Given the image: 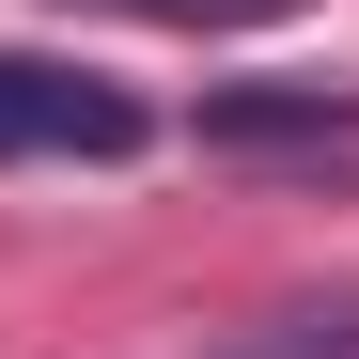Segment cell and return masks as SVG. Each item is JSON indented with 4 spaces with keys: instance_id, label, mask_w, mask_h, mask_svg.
I'll return each instance as SVG.
<instances>
[{
    "instance_id": "obj_1",
    "label": "cell",
    "mask_w": 359,
    "mask_h": 359,
    "mask_svg": "<svg viewBox=\"0 0 359 359\" xmlns=\"http://www.w3.org/2000/svg\"><path fill=\"white\" fill-rule=\"evenodd\" d=\"M141 94L94 63H47V47H0V156H141Z\"/></svg>"
},
{
    "instance_id": "obj_2",
    "label": "cell",
    "mask_w": 359,
    "mask_h": 359,
    "mask_svg": "<svg viewBox=\"0 0 359 359\" xmlns=\"http://www.w3.org/2000/svg\"><path fill=\"white\" fill-rule=\"evenodd\" d=\"M203 141L219 156H297V141H359V94H203Z\"/></svg>"
},
{
    "instance_id": "obj_3",
    "label": "cell",
    "mask_w": 359,
    "mask_h": 359,
    "mask_svg": "<svg viewBox=\"0 0 359 359\" xmlns=\"http://www.w3.org/2000/svg\"><path fill=\"white\" fill-rule=\"evenodd\" d=\"M203 359H359V297H297V313H266L250 344H203Z\"/></svg>"
},
{
    "instance_id": "obj_4",
    "label": "cell",
    "mask_w": 359,
    "mask_h": 359,
    "mask_svg": "<svg viewBox=\"0 0 359 359\" xmlns=\"http://www.w3.org/2000/svg\"><path fill=\"white\" fill-rule=\"evenodd\" d=\"M141 16H281V0H141Z\"/></svg>"
}]
</instances>
